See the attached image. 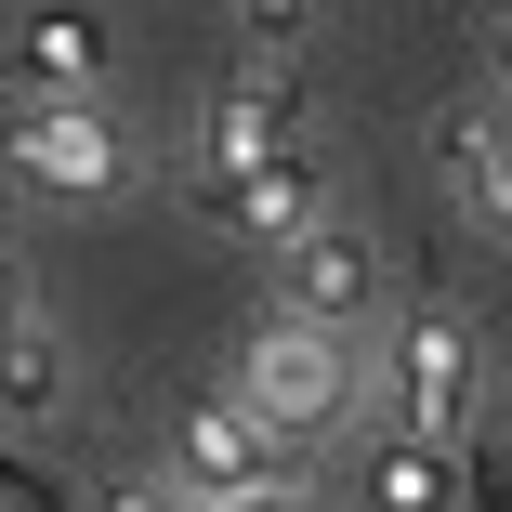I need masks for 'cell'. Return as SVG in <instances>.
I'll list each match as a JSON object with an SVG mask.
<instances>
[{"instance_id":"obj_1","label":"cell","mask_w":512,"mask_h":512,"mask_svg":"<svg viewBox=\"0 0 512 512\" xmlns=\"http://www.w3.org/2000/svg\"><path fill=\"white\" fill-rule=\"evenodd\" d=\"M250 421L276 434V447H302V434H329L342 407L368 394V368L342 355V329H302V316H263L250 342H237V381H224Z\"/></svg>"},{"instance_id":"obj_2","label":"cell","mask_w":512,"mask_h":512,"mask_svg":"<svg viewBox=\"0 0 512 512\" xmlns=\"http://www.w3.org/2000/svg\"><path fill=\"white\" fill-rule=\"evenodd\" d=\"M394 434L407 447H434V460H460V434H473V329L447 316V302H421V316L394 329Z\"/></svg>"},{"instance_id":"obj_3","label":"cell","mask_w":512,"mask_h":512,"mask_svg":"<svg viewBox=\"0 0 512 512\" xmlns=\"http://www.w3.org/2000/svg\"><path fill=\"white\" fill-rule=\"evenodd\" d=\"M276 316H302V329H368L381 316V250H368L355 211H316L276 250Z\"/></svg>"},{"instance_id":"obj_4","label":"cell","mask_w":512,"mask_h":512,"mask_svg":"<svg viewBox=\"0 0 512 512\" xmlns=\"http://www.w3.org/2000/svg\"><path fill=\"white\" fill-rule=\"evenodd\" d=\"M276 158H316L302 145V106H289V79L276 66H250L237 92H211V119H197V197H237V184H263Z\"/></svg>"},{"instance_id":"obj_5","label":"cell","mask_w":512,"mask_h":512,"mask_svg":"<svg viewBox=\"0 0 512 512\" xmlns=\"http://www.w3.org/2000/svg\"><path fill=\"white\" fill-rule=\"evenodd\" d=\"M14 171H27L40 197H119V184H132V145L106 132L92 92H40V106L14 119Z\"/></svg>"},{"instance_id":"obj_6","label":"cell","mask_w":512,"mask_h":512,"mask_svg":"<svg viewBox=\"0 0 512 512\" xmlns=\"http://www.w3.org/2000/svg\"><path fill=\"white\" fill-rule=\"evenodd\" d=\"M171 486L211 512V499H250V486H289V447L250 421L237 394H197L184 421H171Z\"/></svg>"},{"instance_id":"obj_7","label":"cell","mask_w":512,"mask_h":512,"mask_svg":"<svg viewBox=\"0 0 512 512\" xmlns=\"http://www.w3.org/2000/svg\"><path fill=\"white\" fill-rule=\"evenodd\" d=\"M197 211H211L224 237H263V250H289L316 211H342V197H329V171H316V158H276L263 184H237V197H197Z\"/></svg>"},{"instance_id":"obj_8","label":"cell","mask_w":512,"mask_h":512,"mask_svg":"<svg viewBox=\"0 0 512 512\" xmlns=\"http://www.w3.org/2000/svg\"><path fill=\"white\" fill-rule=\"evenodd\" d=\"M66 329L53 316H27V329H0V421H53V407H66Z\"/></svg>"},{"instance_id":"obj_9","label":"cell","mask_w":512,"mask_h":512,"mask_svg":"<svg viewBox=\"0 0 512 512\" xmlns=\"http://www.w3.org/2000/svg\"><path fill=\"white\" fill-rule=\"evenodd\" d=\"M434 158H447V184H473L486 224H512V132H499V119L447 106V119H434Z\"/></svg>"},{"instance_id":"obj_10","label":"cell","mask_w":512,"mask_h":512,"mask_svg":"<svg viewBox=\"0 0 512 512\" xmlns=\"http://www.w3.org/2000/svg\"><path fill=\"white\" fill-rule=\"evenodd\" d=\"M434 499H447V460L394 434V447H381V512H434Z\"/></svg>"},{"instance_id":"obj_11","label":"cell","mask_w":512,"mask_h":512,"mask_svg":"<svg viewBox=\"0 0 512 512\" xmlns=\"http://www.w3.org/2000/svg\"><path fill=\"white\" fill-rule=\"evenodd\" d=\"M27 66H40L53 92H79V79H92V27H79V14H53V27H27Z\"/></svg>"},{"instance_id":"obj_12","label":"cell","mask_w":512,"mask_h":512,"mask_svg":"<svg viewBox=\"0 0 512 512\" xmlns=\"http://www.w3.org/2000/svg\"><path fill=\"white\" fill-rule=\"evenodd\" d=\"M224 14H237L263 53H302V40H316V0H224Z\"/></svg>"},{"instance_id":"obj_13","label":"cell","mask_w":512,"mask_h":512,"mask_svg":"<svg viewBox=\"0 0 512 512\" xmlns=\"http://www.w3.org/2000/svg\"><path fill=\"white\" fill-rule=\"evenodd\" d=\"M92 512H197V499H184V486H106Z\"/></svg>"},{"instance_id":"obj_14","label":"cell","mask_w":512,"mask_h":512,"mask_svg":"<svg viewBox=\"0 0 512 512\" xmlns=\"http://www.w3.org/2000/svg\"><path fill=\"white\" fill-rule=\"evenodd\" d=\"M211 512H316V486H250V499H211Z\"/></svg>"},{"instance_id":"obj_15","label":"cell","mask_w":512,"mask_h":512,"mask_svg":"<svg viewBox=\"0 0 512 512\" xmlns=\"http://www.w3.org/2000/svg\"><path fill=\"white\" fill-rule=\"evenodd\" d=\"M0 329H27V289H14V263H0Z\"/></svg>"},{"instance_id":"obj_16","label":"cell","mask_w":512,"mask_h":512,"mask_svg":"<svg viewBox=\"0 0 512 512\" xmlns=\"http://www.w3.org/2000/svg\"><path fill=\"white\" fill-rule=\"evenodd\" d=\"M499 53H512V0H499Z\"/></svg>"},{"instance_id":"obj_17","label":"cell","mask_w":512,"mask_h":512,"mask_svg":"<svg viewBox=\"0 0 512 512\" xmlns=\"http://www.w3.org/2000/svg\"><path fill=\"white\" fill-rule=\"evenodd\" d=\"M499 132H512V106H499Z\"/></svg>"}]
</instances>
